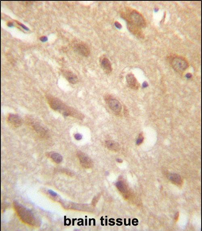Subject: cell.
I'll use <instances>...</instances> for the list:
<instances>
[{
	"label": "cell",
	"instance_id": "6da1fadb",
	"mask_svg": "<svg viewBox=\"0 0 202 231\" xmlns=\"http://www.w3.org/2000/svg\"><path fill=\"white\" fill-rule=\"evenodd\" d=\"M47 98L50 108L54 110L61 113L65 116H71L78 119H82L83 116L81 114L75 109L68 107L59 99L50 96H47Z\"/></svg>",
	"mask_w": 202,
	"mask_h": 231
},
{
	"label": "cell",
	"instance_id": "7a4b0ae2",
	"mask_svg": "<svg viewBox=\"0 0 202 231\" xmlns=\"http://www.w3.org/2000/svg\"><path fill=\"white\" fill-rule=\"evenodd\" d=\"M128 19L130 24L138 27H144L146 26V21L143 16L136 10H133L129 14Z\"/></svg>",
	"mask_w": 202,
	"mask_h": 231
},
{
	"label": "cell",
	"instance_id": "3957f363",
	"mask_svg": "<svg viewBox=\"0 0 202 231\" xmlns=\"http://www.w3.org/2000/svg\"><path fill=\"white\" fill-rule=\"evenodd\" d=\"M172 67L178 72H183L188 68L187 60L180 56L175 57L171 61Z\"/></svg>",
	"mask_w": 202,
	"mask_h": 231
},
{
	"label": "cell",
	"instance_id": "277c9868",
	"mask_svg": "<svg viewBox=\"0 0 202 231\" xmlns=\"http://www.w3.org/2000/svg\"><path fill=\"white\" fill-rule=\"evenodd\" d=\"M74 47L82 55L87 56L90 54V51L87 45L82 41H76L74 43Z\"/></svg>",
	"mask_w": 202,
	"mask_h": 231
},
{
	"label": "cell",
	"instance_id": "5b68a950",
	"mask_svg": "<svg viewBox=\"0 0 202 231\" xmlns=\"http://www.w3.org/2000/svg\"><path fill=\"white\" fill-rule=\"evenodd\" d=\"M8 123L14 128H18L22 124V120L20 117L17 115L10 114L7 118Z\"/></svg>",
	"mask_w": 202,
	"mask_h": 231
},
{
	"label": "cell",
	"instance_id": "8992f818",
	"mask_svg": "<svg viewBox=\"0 0 202 231\" xmlns=\"http://www.w3.org/2000/svg\"><path fill=\"white\" fill-rule=\"evenodd\" d=\"M28 124L35 130L36 132L41 135H47V131L45 128L40 125L39 124L37 123L35 120H29L28 121Z\"/></svg>",
	"mask_w": 202,
	"mask_h": 231
},
{
	"label": "cell",
	"instance_id": "52a82bcc",
	"mask_svg": "<svg viewBox=\"0 0 202 231\" xmlns=\"http://www.w3.org/2000/svg\"><path fill=\"white\" fill-rule=\"evenodd\" d=\"M100 64L102 68L106 74H109L112 71L110 61L106 58H103L100 60Z\"/></svg>",
	"mask_w": 202,
	"mask_h": 231
},
{
	"label": "cell",
	"instance_id": "ba28073f",
	"mask_svg": "<svg viewBox=\"0 0 202 231\" xmlns=\"http://www.w3.org/2000/svg\"><path fill=\"white\" fill-rule=\"evenodd\" d=\"M127 83L129 86L133 89H137L139 87V83L134 76L132 74H128L126 77Z\"/></svg>",
	"mask_w": 202,
	"mask_h": 231
},
{
	"label": "cell",
	"instance_id": "9c48e42d",
	"mask_svg": "<svg viewBox=\"0 0 202 231\" xmlns=\"http://www.w3.org/2000/svg\"><path fill=\"white\" fill-rule=\"evenodd\" d=\"M108 104L110 108L114 112H119L121 111V105L118 100L113 99H109L108 100Z\"/></svg>",
	"mask_w": 202,
	"mask_h": 231
},
{
	"label": "cell",
	"instance_id": "30bf717a",
	"mask_svg": "<svg viewBox=\"0 0 202 231\" xmlns=\"http://www.w3.org/2000/svg\"><path fill=\"white\" fill-rule=\"evenodd\" d=\"M63 74L65 77L70 83L75 84L77 82V77L72 72L69 71H64L63 72Z\"/></svg>",
	"mask_w": 202,
	"mask_h": 231
},
{
	"label": "cell",
	"instance_id": "8fae6325",
	"mask_svg": "<svg viewBox=\"0 0 202 231\" xmlns=\"http://www.w3.org/2000/svg\"><path fill=\"white\" fill-rule=\"evenodd\" d=\"M77 155L81 163L83 164V165H90L91 163L90 159L89 158L88 156H87L86 154L83 153H81V152H79L78 153Z\"/></svg>",
	"mask_w": 202,
	"mask_h": 231
},
{
	"label": "cell",
	"instance_id": "7c38bea8",
	"mask_svg": "<svg viewBox=\"0 0 202 231\" xmlns=\"http://www.w3.org/2000/svg\"><path fill=\"white\" fill-rule=\"evenodd\" d=\"M106 145H107V148L111 150L118 151L120 148L119 144L115 141H107L106 142Z\"/></svg>",
	"mask_w": 202,
	"mask_h": 231
},
{
	"label": "cell",
	"instance_id": "4fadbf2b",
	"mask_svg": "<svg viewBox=\"0 0 202 231\" xmlns=\"http://www.w3.org/2000/svg\"><path fill=\"white\" fill-rule=\"evenodd\" d=\"M49 156L56 163H59L62 160V157L61 155L58 153H50L49 154Z\"/></svg>",
	"mask_w": 202,
	"mask_h": 231
},
{
	"label": "cell",
	"instance_id": "5bb4252c",
	"mask_svg": "<svg viewBox=\"0 0 202 231\" xmlns=\"http://www.w3.org/2000/svg\"><path fill=\"white\" fill-rule=\"evenodd\" d=\"M144 140V137H143L142 135H139V137L138 140H137L136 143L137 145H139V144H141L142 143L143 141Z\"/></svg>",
	"mask_w": 202,
	"mask_h": 231
},
{
	"label": "cell",
	"instance_id": "9a60e30c",
	"mask_svg": "<svg viewBox=\"0 0 202 231\" xmlns=\"http://www.w3.org/2000/svg\"><path fill=\"white\" fill-rule=\"evenodd\" d=\"M74 137H75V138L76 139V140H80L82 139V136L81 134H79V133H77V134H75V135H74Z\"/></svg>",
	"mask_w": 202,
	"mask_h": 231
},
{
	"label": "cell",
	"instance_id": "2e32d148",
	"mask_svg": "<svg viewBox=\"0 0 202 231\" xmlns=\"http://www.w3.org/2000/svg\"><path fill=\"white\" fill-rule=\"evenodd\" d=\"M48 192L49 193V194L55 197L56 196H57L56 193L55 192V191H52V190H48Z\"/></svg>",
	"mask_w": 202,
	"mask_h": 231
},
{
	"label": "cell",
	"instance_id": "e0dca14e",
	"mask_svg": "<svg viewBox=\"0 0 202 231\" xmlns=\"http://www.w3.org/2000/svg\"><path fill=\"white\" fill-rule=\"evenodd\" d=\"M40 40L42 42H45L48 40V37H45V36H43V37H40Z\"/></svg>",
	"mask_w": 202,
	"mask_h": 231
},
{
	"label": "cell",
	"instance_id": "ac0fdd59",
	"mask_svg": "<svg viewBox=\"0 0 202 231\" xmlns=\"http://www.w3.org/2000/svg\"><path fill=\"white\" fill-rule=\"evenodd\" d=\"M17 23L19 24V25H20V26H21L23 28H24V29L26 30H29V29L27 27H26V26H25V25H23V24H22V23H21L20 22H18L17 21Z\"/></svg>",
	"mask_w": 202,
	"mask_h": 231
},
{
	"label": "cell",
	"instance_id": "d6986e66",
	"mask_svg": "<svg viewBox=\"0 0 202 231\" xmlns=\"http://www.w3.org/2000/svg\"><path fill=\"white\" fill-rule=\"evenodd\" d=\"M115 25L117 28H119V29L122 28L121 25L119 22H115Z\"/></svg>",
	"mask_w": 202,
	"mask_h": 231
},
{
	"label": "cell",
	"instance_id": "ffe728a7",
	"mask_svg": "<svg viewBox=\"0 0 202 231\" xmlns=\"http://www.w3.org/2000/svg\"><path fill=\"white\" fill-rule=\"evenodd\" d=\"M148 84L146 82H144V83H143V86L144 87H147V86H148Z\"/></svg>",
	"mask_w": 202,
	"mask_h": 231
},
{
	"label": "cell",
	"instance_id": "44dd1931",
	"mask_svg": "<svg viewBox=\"0 0 202 231\" xmlns=\"http://www.w3.org/2000/svg\"><path fill=\"white\" fill-rule=\"evenodd\" d=\"M186 76L188 78H190L192 77V75L190 73H188V74H186Z\"/></svg>",
	"mask_w": 202,
	"mask_h": 231
},
{
	"label": "cell",
	"instance_id": "7402d4cb",
	"mask_svg": "<svg viewBox=\"0 0 202 231\" xmlns=\"http://www.w3.org/2000/svg\"><path fill=\"white\" fill-rule=\"evenodd\" d=\"M7 26H9L10 27H12L13 26V24L12 23L9 22L8 23Z\"/></svg>",
	"mask_w": 202,
	"mask_h": 231
},
{
	"label": "cell",
	"instance_id": "603a6c76",
	"mask_svg": "<svg viewBox=\"0 0 202 231\" xmlns=\"http://www.w3.org/2000/svg\"><path fill=\"white\" fill-rule=\"evenodd\" d=\"M117 161L119 162V163H122V160L120 159H118L117 160Z\"/></svg>",
	"mask_w": 202,
	"mask_h": 231
}]
</instances>
